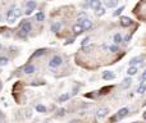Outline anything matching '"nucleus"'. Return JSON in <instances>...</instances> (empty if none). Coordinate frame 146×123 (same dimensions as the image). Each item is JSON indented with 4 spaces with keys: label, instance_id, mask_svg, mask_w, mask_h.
<instances>
[{
    "label": "nucleus",
    "instance_id": "obj_1",
    "mask_svg": "<svg viewBox=\"0 0 146 123\" xmlns=\"http://www.w3.org/2000/svg\"><path fill=\"white\" fill-rule=\"evenodd\" d=\"M63 59L59 57V55H55V57H53L50 59V62H49V65H50V68H57V67H59L62 64Z\"/></svg>",
    "mask_w": 146,
    "mask_h": 123
},
{
    "label": "nucleus",
    "instance_id": "obj_2",
    "mask_svg": "<svg viewBox=\"0 0 146 123\" xmlns=\"http://www.w3.org/2000/svg\"><path fill=\"white\" fill-rule=\"evenodd\" d=\"M19 28H22L24 32H27V33H29L32 31V26H31V23H29L28 21H23L22 23L19 24Z\"/></svg>",
    "mask_w": 146,
    "mask_h": 123
},
{
    "label": "nucleus",
    "instance_id": "obj_3",
    "mask_svg": "<svg viewBox=\"0 0 146 123\" xmlns=\"http://www.w3.org/2000/svg\"><path fill=\"white\" fill-rule=\"evenodd\" d=\"M14 9L16 8L13 6V8L8 12V16H6V21H8V23H10V24H13L14 22H16V19H17L16 16H14Z\"/></svg>",
    "mask_w": 146,
    "mask_h": 123
},
{
    "label": "nucleus",
    "instance_id": "obj_4",
    "mask_svg": "<svg viewBox=\"0 0 146 123\" xmlns=\"http://www.w3.org/2000/svg\"><path fill=\"white\" fill-rule=\"evenodd\" d=\"M81 26H82V28H83V31H87V29H90L92 27V21H90L88 18H86V19H83L80 23Z\"/></svg>",
    "mask_w": 146,
    "mask_h": 123
},
{
    "label": "nucleus",
    "instance_id": "obj_5",
    "mask_svg": "<svg viewBox=\"0 0 146 123\" xmlns=\"http://www.w3.org/2000/svg\"><path fill=\"white\" fill-rule=\"evenodd\" d=\"M144 62V57H134L129 60V65L131 67H136L137 64H141Z\"/></svg>",
    "mask_w": 146,
    "mask_h": 123
},
{
    "label": "nucleus",
    "instance_id": "obj_6",
    "mask_svg": "<svg viewBox=\"0 0 146 123\" xmlns=\"http://www.w3.org/2000/svg\"><path fill=\"white\" fill-rule=\"evenodd\" d=\"M133 21L129 17H122L121 18V24L123 26V27H129V26H132Z\"/></svg>",
    "mask_w": 146,
    "mask_h": 123
},
{
    "label": "nucleus",
    "instance_id": "obj_7",
    "mask_svg": "<svg viewBox=\"0 0 146 123\" xmlns=\"http://www.w3.org/2000/svg\"><path fill=\"white\" fill-rule=\"evenodd\" d=\"M90 8L93 9L96 12L97 9L101 8V3H100V0H90Z\"/></svg>",
    "mask_w": 146,
    "mask_h": 123
},
{
    "label": "nucleus",
    "instance_id": "obj_8",
    "mask_svg": "<svg viewBox=\"0 0 146 123\" xmlns=\"http://www.w3.org/2000/svg\"><path fill=\"white\" fill-rule=\"evenodd\" d=\"M72 32L74 33V35H81V33L83 32V28H82V26H81L80 23L73 24V27H72Z\"/></svg>",
    "mask_w": 146,
    "mask_h": 123
},
{
    "label": "nucleus",
    "instance_id": "obj_9",
    "mask_svg": "<svg viewBox=\"0 0 146 123\" xmlns=\"http://www.w3.org/2000/svg\"><path fill=\"white\" fill-rule=\"evenodd\" d=\"M103 78H104V80H113V78H115V74H114V72L105 70V72L103 73Z\"/></svg>",
    "mask_w": 146,
    "mask_h": 123
},
{
    "label": "nucleus",
    "instance_id": "obj_10",
    "mask_svg": "<svg viewBox=\"0 0 146 123\" xmlns=\"http://www.w3.org/2000/svg\"><path fill=\"white\" fill-rule=\"evenodd\" d=\"M23 72H24L26 74H32L33 72H35V67H33L32 64L26 65V67H23Z\"/></svg>",
    "mask_w": 146,
    "mask_h": 123
},
{
    "label": "nucleus",
    "instance_id": "obj_11",
    "mask_svg": "<svg viewBox=\"0 0 146 123\" xmlns=\"http://www.w3.org/2000/svg\"><path fill=\"white\" fill-rule=\"evenodd\" d=\"M106 114H108V109H106V108H101V109H99V110H97V113H96L97 118H100V119L104 118Z\"/></svg>",
    "mask_w": 146,
    "mask_h": 123
},
{
    "label": "nucleus",
    "instance_id": "obj_12",
    "mask_svg": "<svg viewBox=\"0 0 146 123\" xmlns=\"http://www.w3.org/2000/svg\"><path fill=\"white\" fill-rule=\"evenodd\" d=\"M127 114H128V108H122V109L118 111L117 115L119 117V119H121V118H123V117H126Z\"/></svg>",
    "mask_w": 146,
    "mask_h": 123
},
{
    "label": "nucleus",
    "instance_id": "obj_13",
    "mask_svg": "<svg viewBox=\"0 0 146 123\" xmlns=\"http://www.w3.org/2000/svg\"><path fill=\"white\" fill-rule=\"evenodd\" d=\"M145 91H146V82L142 81L140 83V86H138V88H137V92L138 94H144Z\"/></svg>",
    "mask_w": 146,
    "mask_h": 123
},
{
    "label": "nucleus",
    "instance_id": "obj_14",
    "mask_svg": "<svg viewBox=\"0 0 146 123\" xmlns=\"http://www.w3.org/2000/svg\"><path fill=\"white\" fill-rule=\"evenodd\" d=\"M60 27H62L60 22H55V23L51 24V31H53V32H58L59 29H60Z\"/></svg>",
    "mask_w": 146,
    "mask_h": 123
},
{
    "label": "nucleus",
    "instance_id": "obj_15",
    "mask_svg": "<svg viewBox=\"0 0 146 123\" xmlns=\"http://www.w3.org/2000/svg\"><path fill=\"white\" fill-rule=\"evenodd\" d=\"M118 5V0H108L106 1V6L109 8H115Z\"/></svg>",
    "mask_w": 146,
    "mask_h": 123
},
{
    "label": "nucleus",
    "instance_id": "obj_16",
    "mask_svg": "<svg viewBox=\"0 0 146 123\" xmlns=\"http://www.w3.org/2000/svg\"><path fill=\"white\" fill-rule=\"evenodd\" d=\"M137 73V67H129L128 70H127V74L128 76H134Z\"/></svg>",
    "mask_w": 146,
    "mask_h": 123
},
{
    "label": "nucleus",
    "instance_id": "obj_17",
    "mask_svg": "<svg viewBox=\"0 0 146 123\" xmlns=\"http://www.w3.org/2000/svg\"><path fill=\"white\" fill-rule=\"evenodd\" d=\"M69 98H70L69 94H63V95L59 96V103H64V101H67Z\"/></svg>",
    "mask_w": 146,
    "mask_h": 123
},
{
    "label": "nucleus",
    "instance_id": "obj_18",
    "mask_svg": "<svg viewBox=\"0 0 146 123\" xmlns=\"http://www.w3.org/2000/svg\"><path fill=\"white\" fill-rule=\"evenodd\" d=\"M36 110L39 111V113H46V108L44 105H41V104H37L36 105Z\"/></svg>",
    "mask_w": 146,
    "mask_h": 123
},
{
    "label": "nucleus",
    "instance_id": "obj_19",
    "mask_svg": "<svg viewBox=\"0 0 146 123\" xmlns=\"http://www.w3.org/2000/svg\"><path fill=\"white\" fill-rule=\"evenodd\" d=\"M8 63H9V59L6 58V57H0V65H1V67L6 65Z\"/></svg>",
    "mask_w": 146,
    "mask_h": 123
},
{
    "label": "nucleus",
    "instance_id": "obj_20",
    "mask_svg": "<svg viewBox=\"0 0 146 123\" xmlns=\"http://www.w3.org/2000/svg\"><path fill=\"white\" fill-rule=\"evenodd\" d=\"M44 53H45V49H39L32 54V58H37V57H40V55H42Z\"/></svg>",
    "mask_w": 146,
    "mask_h": 123
},
{
    "label": "nucleus",
    "instance_id": "obj_21",
    "mask_svg": "<svg viewBox=\"0 0 146 123\" xmlns=\"http://www.w3.org/2000/svg\"><path fill=\"white\" fill-rule=\"evenodd\" d=\"M113 40H114L115 44H121V42H122V36L119 35V33H115L114 37H113Z\"/></svg>",
    "mask_w": 146,
    "mask_h": 123
},
{
    "label": "nucleus",
    "instance_id": "obj_22",
    "mask_svg": "<svg viewBox=\"0 0 146 123\" xmlns=\"http://www.w3.org/2000/svg\"><path fill=\"white\" fill-rule=\"evenodd\" d=\"M36 19L39 21V22H42L44 19H45V14L42 13V12H39L36 14Z\"/></svg>",
    "mask_w": 146,
    "mask_h": 123
},
{
    "label": "nucleus",
    "instance_id": "obj_23",
    "mask_svg": "<svg viewBox=\"0 0 146 123\" xmlns=\"http://www.w3.org/2000/svg\"><path fill=\"white\" fill-rule=\"evenodd\" d=\"M27 35H28L27 32H24L22 28H19V31H18V37H21V39H26V37H27Z\"/></svg>",
    "mask_w": 146,
    "mask_h": 123
},
{
    "label": "nucleus",
    "instance_id": "obj_24",
    "mask_svg": "<svg viewBox=\"0 0 146 123\" xmlns=\"http://www.w3.org/2000/svg\"><path fill=\"white\" fill-rule=\"evenodd\" d=\"M123 10H124V6H119V8L115 10V12H113V16H114V17H118L119 14L123 12Z\"/></svg>",
    "mask_w": 146,
    "mask_h": 123
},
{
    "label": "nucleus",
    "instance_id": "obj_25",
    "mask_svg": "<svg viewBox=\"0 0 146 123\" xmlns=\"http://www.w3.org/2000/svg\"><path fill=\"white\" fill-rule=\"evenodd\" d=\"M95 13H96L97 17H101V16H104V14H105V9H104V8H100V9H97Z\"/></svg>",
    "mask_w": 146,
    "mask_h": 123
},
{
    "label": "nucleus",
    "instance_id": "obj_26",
    "mask_svg": "<svg viewBox=\"0 0 146 123\" xmlns=\"http://www.w3.org/2000/svg\"><path fill=\"white\" fill-rule=\"evenodd\" d=\"M36 1H33V0H32V1H28L27 3V8H31V9H33V10H35V8H36Z\"/></svg>",
    "mask_w": 146,
    "mask_h": 123
},
{
    "label": "nucleus",
    "instance_id": "obj_27",
    "mask_svg": "<svg viewBox=\"0 0 146 123\" xmlns=\"http://www.w3.org/2000/svg\"><path fill=\"white\" fill-rule=\"evenodd\" d=\"M86 16H87V14H86L85 12H83V13H80V14H78V22L81 23L83 19H86Z\"/></svg>",
    "mask_w": 146,
    "mask_h": 123
},
{
    "label": "nucleus",
    "instance_id": "obj_28",
    "mask_svg": "<svg viewBox=\"0 0 146 123\" xmlns=\"http://www.w3.org/2000/svg\"><path fill=\"white\" fill-rule=\"evenodd\" d=\"M111 88H113V86H106V87H104V88H101L100 94H108V91H110Z\"/></svg>",
    "mask_w": 146,
    "mask_h": 123
},
{
    "label": "nucleus",
    "instance_id": "obj_29",
    "mask_svg": "<svg viewBox=\"0 0 146 123\" xmlns=\"http://www.w3.org/2000/svg\"><path fill=\"white\" fill-rule=\"evenodd\" d=\"M118 50H119V47H118L117 45H111V46H109V51H110V53H117Z\"/></svg>",
    "mask_w": 146,
    "mask_h": 123
},
{
    "label": "nucleus",
    "instance_id": "obj_30",
    "mask_svg": "<svg viewBox=\"0 0 146 123\" xmlns=\"http://www.w3.org/2000/svg\"><path fill=\"white\" fill-rule=\"evenodd\" d=\"M90 40H91V39H90V37H86V39H83V40L81 41V45H82V46H86V45H88V44H90Z\"/></svg>",
    "mask_w": 146,
    "mask_h": 123
},
{
    "label": "nucleus",
    "instance_id": "obj_31",
    "mask_svg": "<svg viewBox=\"0 0 146 123\" xmlns=\"http://www.w3.org/2000/svg\"><path fill=\"white\" fill-rule=\"evenodd\" d=\"M21 14H22V10L21 9H18V8L14 9V16H16V18H19Z\"/></svg>",
    "mask_w": 146,
    "mask_h": 123
},
{
    "label": "nucleus",
    "instance_id": "obj_32",
    "mask_svg": "<svg viewBox=\"0 0 146 123\" xmlns=\"http://www.w3.org/2000/svg\"><path fill=\"white\" fill-rule=\"evenodd\" d=\"M99 94H100L99 91H93V94H87L86 96H87V98H93V99H95V98H96V96L99 95Z\"/></svg>",
    "mask_w": 146,
    "mask_h": 123
},
{
    "label": "nucleus",
    "instance_id": "obj_33",
    "mask_svg": "<svg viewBox=\"0 0 146 123\" xmlns=\"http://www.w3.org/2000/svg\"><path fill=\"white\" fill-rule=\"evenodd\" d=\"M73 42H74V39H68L64 42V45H70V44H73Z\"/></svg>",
    "mask_w": 146,
    "mask_h": 123
},
{
    "label": "nucleus",
    "instance_id": "obj_34",
    "mask_svg": "<svg viewBox=\"0 0 146 123\" xmlns=\"http://www.w3.org/2000/svg\"><path fill=\"white\" fill-rule=\"evenodd\" d=\"M32 12H33V9H31V8H27V9H26V14H27V16H31Z\"/></svg>",
    "mask_w": 146,
    "mask_h": 123
},
{
    "label": "nucleus",
    "instance_id": "obj_35",
    "mask_svg": "<svg viewBox=\"0 0 146 123\" xmlns=\"http://www.w3.org/2000/svg\"><path fill=\"white\" fill-rule=\"evenodd\" d=\"M123 82L126 83V87H127V86H129V85H131V80H129V78H126V80L123 81ZM124 83H123V85H124Z\"/></svg>",
    "mask_w": 146,
    "mask_h": 123
},
{
    "label": "nucleus",
    "instance_id": "obj_36",
    "mask_svg": "<svg viewBox=\"0 0 146 123\" xmlns=\"http://www.w3.org/2000/svg\"><path fill=\"white\" fill-rule=\"evenodd\" d=\"M65 114V109H59L58 110V115H64Z\"/></svg>",
    "mask_w": 146,
    "mask_h": 123
},
{
    "label": "nucleus",
    "instance_id": "obj_37",
    "mask_svg": "<svg viewBox=\"0 0 146 123\" xmlns=\"http://www.w3.org/2000/svg\"><path fill=\"white\" fill-rule=\"evenodd\" d=\"M141 78H142V80H144V81H146V69L144 70V73H142V76H141Z\"/></svg>",
    "mask_w": 146,
    "mask_h": 123
},
{
    "label": "nucleus",
    "instance_id": "obj_38",
    "mask_svg": "<svg viewBox=\"0 0 146 123\" xmlns=\"http://www.w3.org/2000/svg\"><path fill=\"white\" fill-rule=\"evenodd\" d=\"M144 119H146V111H145V113H144Z\"/></svg>",
    "mask_w": 146,
    "mask_h": 123
},
{
    "label": "nucleus",
    "instance_id": "obj_39",
    "mask_svg": "<svg viewBox=\"0 0 146 123\" xmlns=\"http://www.w3.org/2000/svg\"><path fill=\"white\" fill-rule=\"evenodd\" d=\"M70 123H78L77 121H72V122H70Z\"/></svg>",
    "mask_w": 146,
    "mask_h": 123
},
{
    "label": "nucleus",
    "instance_id": "obj_40",
    "mask_svg": "<svg viewBox=\"0 0 146 123\" xmlns=\"http://www.w3.org/2000/svg\"><path fill=\"white\" fill-rule=\"evenodd\" d=\"M0 49H1V44H0Z\"/></svg>",
    "mask_w": 146,
    "mask_h": 123
},
{
    "label": "nucleus",
    "instance_id": "obj_41",
    "mask_svg": "<svg viewBox=\"0 0 146 123\" xmlns=\"http://www.w3.org/2000/svg\"><path fill=\"white\" fill-rule=\"evenodd\" d=\"M0 22H1V17H0Z\"/></svg>",
    "mask_w": 146,
    "mask_h": 123
}]
</instances>
